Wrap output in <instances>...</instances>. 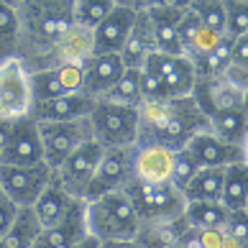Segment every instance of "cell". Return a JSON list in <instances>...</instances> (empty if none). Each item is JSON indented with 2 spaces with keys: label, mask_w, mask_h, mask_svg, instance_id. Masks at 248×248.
<instances>
[{
  "label": "cell",
  "mask_w": 248,
  "mask_h": 248,
  "mask_svg": "<svg viewBox=\"0 0 248 248\" xmlns=\"http://www.w3.org/2000/svg\"><path fill=\"white\" fill-rule=\"evenodd\" d=\"M139 141L156 143L169 151L187 146L192 136L207 131V115L195 97H154L139 103Z\"/></svg>",
  "instance_id": "cell-1"
},
{
  "label": "cell",
  "mask_w": 248,
  "mask_h": 248,
  "mask_svg": "<svg viewBox=\"0 0 248 248\" xmlns=\"http://www.w3.org/2000/svg\"><path fill=\"white\" fill-rule=\"evenodd\" d=\"M18 16V51L29 72L39 69L62 33L75 23V0H23Z\"/></svg>",
  "instance_id": "cell-2"
},
{
  "label": "cell",
  "mask_w": 248,
  "mask_h": 248,
  "mask_svg": "<svg viewBox=\"0 0 248 248\" xmlns=\"http://www.w3.org/2000/svg\"><path fill=\"white\" fill-rule=\"evenodd\" d=\"M87 231L100 243L108 241H136L141 220L125 189L105 192L95 200H85Z\"/></svg>",
  "instance_id": "cell-3"
},
{
  "label": "cell",
  "mask_w": 248,
  "mask_h": 248,
  "mask_svg": "<svg viewBox=\"0 0 248 248\" xmlns=\"http://www.w3.org/2000/svg\"><path fill=\"white\" fill-rule=\"evenodd\" d=\"M123 189L131 197L141 225L174 223V220L182 217L187 205L182 189H177L174 185H141V182L131 179Z\"/></svg>",
  "instance_id": "cell-4"
},
{
  "label": "cell",
  "mask_w": 248,
  "mask_h": 248,
  "mask_svg": "<svg viewBox=\"0 0 248 248\" xmlns=\"http://www.w3.org/2000/svg\"><path fill=\"white\" fill-rule=\"evenodd\" d=\"M93 139L113 149V146H136L139 141V110L128 105H115L110 100L97 97L95 108L90 113Z\"/></svg>",
  "instance_id": "cell-5"
},
{
  "label": "cell",
  "mask_w": 248,
  "mask_h": 248,
  "mask_svg": "<svg viewBox=\"0 0 248 248\" xmlns=\"http://www.w3.org/2000/svg\"><path fill=\"white\" fill-rule=\"evenodd\" d=\"M31 72L23 59L11 57L0 62V118L3 121H21L31 115Z\"/></svg>",
  "instance_id": "cell-6"
},
{
  "label": "cell",
  "mask_w": 248,
  "mask_h": 248,
  "mask_svg": "<svg viewBox=\"0 0 248 248\" xmlns=\"http://www.w3.org/2000/svg\"><path fill=\"white\" fill-rule=\"evenodd\" d=\"M36 125H39V136H41L44 161L51 169H57L77 146L93 139L90 118H77V121H44Z\"/></svg>",
  "instance_id": "cell-7"
},
{
  "label": "cell",
  "mask_w": 248,
  "mask_h": 248,
  "mask_svg": "<svg viewBox=\"0 0 248 248\" xmlns=\"http://www.w3.org/2000/svg\"><path fill=\"white\" fill-rule=\"evenodd\" d=\"M54 169L46 161L31 164V167H11L0 164V192L11 197L18 207H31L36 197L49 185Z\"/></svg>",
  "instance_id": "cell-8"
},
{
  "label": "cell",
  "mask_w": 248,
  "mask_h": 248,
  "mask_svg": "<svg viewBox=\"0 0 248 248\" xmlns=\"http://www.w3.org/2000/svg\"><path fill=\"white\" fill-rule=\"evenodd\" d=\"M103 149L105 146H100L95 139H90L82 146H77V149L54 169V177L59 179V185L75 200H85V192H87L90 182L95 177V169L100 164Z\"/></svg>",
  "instance_id": "cell-9"
},
{
  "label": "cell",
  "mask_w": 248,
  "mask_h": 248,
  "mask_svg": "<svg viewBox=\"0 0 248 248\" xmlns=\"http://www.w3.org/2000/svg\"><path fill=\"white\" fill-rule=\"evenodd\" d=\"M143 69H149L154 77L161 79L164 90H167V97H187L195 90V67L185 54H161L154 51L149 54Z\"/></svg>",
  "instance_id": "cell-10"
},
{
  "label": "cell",
  "mask_w": 248,
  "mask_h": 248,
  "mask_svg": "<svg viewBox=\"0 0 248 248\" xmlns=\"http://www.w3.org/2000/svg\"><path fill=\"white\" fill-rule=\"evenodd\" d=\"M131 161H133V146H113L103 149L100 164L95 169V177L85 192V200H95L105 192L123 189L131 182Z\"/></svg>",
  "instance_id": "cell-11"
},
{
  "label": "cell",
  "mask_w": 248,
  "mask_h": 248,
  "mask_svg": "<svg viewBox=\"0 0 248 248\" xmlns=\"http://www.w3.org/2000/svg\"><path fill=\"white\" fill-rule=\"evenodd\" d=\"M82 85H85L82 64H59V67L31 72L33 103L62 97V95H72V93H82Z\"/></svg>",
  "instance_id": "cell-12"
},
{
  "label": "cell",
  "mask_w": 248,
  "mask_h": 248,
  "mask_svg": "<svg viewBox=\"0 0 248 248\" xmlns=\"http://www.w3.org/2000/svg\"><path fill=\"white\" fill-rule=\"evenodd\" d=\"M44 161V149H41V136L39 125L31 115L13 121L11 136H8L5 151L0 156V164H11V167H31V164Z\"/></svg>",
  "instance_id": "cell-13"
},
{
  "label": "cell",
  "mask_w": 248,
  "mask_h": 248,
  "mask_svg": "<svg viewBox=\"0 0 248 248\" xmlns=\"http://www.w3.org/2000/svg\"><path fill=\"white\" fill-rule=\"evenodd\" d=\"M174 151L156 143H136L131 161V179L141 185H171Z\"/></svg>",
  "instance_id": "cell-14"
},
{
  "label": "cell",
  "mask_w": 248,
  "mask_h": 248,
  "mask_svg": "<svg viewBox=\"0 0 248 248\" xmlns=\"http://www.w3.org/2000/svg\"><path fill=\"white\" fill-rule=\"evenodd\" d=\"M93 54H95L93 29H87V26L75 21L62 33V39L54 44V49L46 54V59L39 64V69L59 67V64H85ZM39 69H33V72H39Z\"/></svg>",
  "instance_id": "cell-15"
},
{
  "label": "cell",
  "mask_w": 248,
  "mask_h": 248,
  "mask_svg": "<svg viewBox=\"0 0 248 248\" xmlns=\"http://www.w3.org/2000/svg\"><path fill=\"white\" fill-rule=\"evenodd\" d=\"M192 97H195V103L200 105L202 113L210 118L215 113H223V110L243 108L246 93L238 85H233L225 75H220V77H207V79L197 77Z\"/></svg>",
  "instance_id": "cell-16"
},
{
  "label": "cell",
  "mask_w": 248,
  "mask_h": 248,
  "mask_svg": "<svg viewBox=\"0 0 248 248\" xmlns=\"http://www.w3.org/2000/svg\"><path fill=\"white\" fill-rule=\"evenodd\" d=\"M95 108V97H90L87 93H72L51 100H41L33 103L31 118L36 123L44 121H77V118H90Z\"/></svg>",
  "instance_id": "cell-17"
},
{
  "label": "cell",
  "mask_w": 248,
  "mask_h": 248,
  "mask_svg": "<svg viewBox=\"0 0 248 248\" xmlns=\"http://www.w3.org/2000/svg\"><path fill=\"white\" fill-rule=\"evenodd\" d=\"M123 62L118 54H93L85 64H82V72H85V85H82V93H87L90 97H103L110 87L118 82V77L123 75Z\"/></svg>",
  "instance_id": "cell-18"
},
{
  "label": "cell",
  "mask_w": 248,
  "mask_h": 248,
  "mask_svg": "<svg viewBox=\"0 0 248 248\" xmlns=\"http://www.w3.org/2000/svg\"><path fill=\"white\" fill-rule=\"evenodd\" d=\"M179 36H182V54L192 62V59L205 57V54L213 51L217 44L223 41L225 33H220L215 29H210V26H205L187 8V11L182 13V21H179Z\"/></svg>",
  "instance_id": "cell-19"
},
{
  "label": "cell",
  "mask_w": 248,
  "mask_h": 248,
  "mask_svg": "<svg viewBox=\"0 0 248 248\" xmlns=\"http://www.w3.org/2000/svg\"><path fill=\"white\" fill-rule=\"evenodd\" d=\"M133 21H136V11H128V8H113V11H110L103 21L93 29L95 54H118L121 51Z\"/></svg>",
  "instance_id": "cell-20"
},
{
  "label": "cell",
  "mask_w": 248,
  "mask_h": 248,
  "mask_svg": "<svg viewBox=\"0 0 248 248\" xmlns=\"http://www.w3.org/2000/svg\"><path fill=\"white\" fill-rule=\"evenodd\" d=\"M151 26L154 49L161 54H182V36H179V21L185 11L177 8H143Z\"/></svg>",
  "instance_id": "cell-21"
},
{
  "label": "cell",
  "mask_w": 248,
  "mask_h": 248,
  "mask_svg": "<svg viewBox=\"0 0 248 248\" xmlns=\"http://www.w3.org/2000/svg\"><path fill=\"white\" fill-rule=\"evenodd\" d=\"M189 151L195 154V159L200 161V167H231L235 161H243V151L241 146H231L225 141H220L217 136L210 131H200L197 136L189 139Z\"/></svg>",
  "instance_id": "cell-22"
},
{
  "label": "cell",
  "mask_w": 248,
  "mask_h": 248,
  "mask_svg": "<svg viewBox=\"0 0 248 248\" xmlns=\"http://www.w3.org/2000/svg\"><path fill=\"white\" fill-rule=\"evenodd\" d=\"M154 51L156 49H154V36H151L149 18H146V11H139L131 31H128L123 46H121V51H118V57H121L123 67L141 69L146 64V59H149V54H154Z\"/></svg>",
  "instance_id": "cell-23"
},
{
  "label": "cell",
  "mask_w": 248,
  "mask_h": 248,
  "mask_svg": "<svg viewBox=\"0 0 248 248\" xmlns=\"http://www.w3.org/2000/svg\"><path fill=\"white\" fill-rule=\"evenodd\" d=\"M72 202H75V197H72L69 192L59 185V179L51 174L49 185L44 187V192L39 197H36L31 210H33L36 220L41 223V228H49V225L59 223V220L67 215V210L72 207Z\"/></svg>",
  "instance_id": "cell-24"
},
{
  "label": "cell",
  "mask_w": 248,
  "mask_h": 248,
  "mask_svg": "<svg viewBox=\"0 0 248 248\" xmlns=\"http://www.w3.org/2000/svg\"><path fill=\"white\" fill-rule=\"evenodd\" d=\"M246 128H248V115L243 108H233V110H223L207 118V131L217 136L220 141L231 143V146H241L246 139Z\"/></svg>",
  "instance_id": "cell-25"
},
{
  "label": "cell",
  "mask_w": 248,
  "mask_h": 248,
  "mask_svg": "<svg viewBox=\"0 0 248 248\" xmlns=\"http://www.w3.org/2000/svg\"><path fill=\"white\" fill-rule=\"evenodd\" d=\"M228 213L231 210H225L220 200H189L182 217L192 231H200V228H223Z\"/></svg>",
  "instance_id": "cell-26"
},
{
  "label": "cell",
  "mask_w": 248,
  "mask_h": 248,
  "mask_svg": "<svg viewBox=\"0 0 248 248\" xmlns=\"http://www.w3.org/2000/svg\"><path fill=\"white\" fill-rule=\"evenodd\" d=\"M220 202L225 210H246L248 205V167L243 161H235L223 171V195Z\"/></svg>",
  "instance_id": "cell-27"
},
{
  "label": "cell",
  "mask_w": 248,
  "mask_h": 248,
  "mask_svg": "<svg viewBox=\"0 0 248 248\" xmlns=\"http://www.w3.org/2000/svg\"><path fill=\"white\" fill-rule=\"evenodd\" d=\"M41 231L44 228H41L39 220H36L33 210L31 207H21L18 215H16V220H13V225H11V231L0 238V241H3V248H31Z\"/></svg>",
  "instance_id": "cell-28"
},
{
  "label": "cell",
  "mask_w": 248,
  "mask_h": 248,
  "mask_svg": "<svg viewBox=\"0 0 248 248\" xmlns=\"http://www.w3.org/2000/svg\"><path fill=\"white\" fill-rule=\"evenodd\" d=\"M223 171L220 167H202L195 177L189 179V185L182 189L185 200H220L223 195Z\"/></svg>",
  "instance_id": "cell-29"
},
{
  "label": "cell",
  "mask_w": 248,
  "mask_h": 248,
  "mask_svg": "<svg viewBox=\"0 0 248 248\" xmlns=\"http://www.w3.org/2000/svg\"><path fill=\"white\" fill-rule=\"evenodd\" d=\"M231 44L233 39L231 36H223V41L217 44V46L205 54V57H197L192 59V67H195V75L207 79V77H220L225 75L228 69H231Z\"/></svg>",
  "instance_id": "cell-30"
},
{
  "label": "cell",
  "mask_w": 248,
  "mask_h": 248,
  "mask_svg": "<svg viewBox=\"0 0 248 248\" xmlns=\"http://www.w3.org/2000/svg\"><path fill=\"white\" fill-rule=\"evenodd\" d=\"M139 72L141 69H123V75L118 77V82L103 95V100H110L115 105H128V108H139L141 103V87H139Z\"/></svg>",
  "instance_id": "cell-31"
},
{
  "label": "cell",
  "mask_w": 248,
  "mask_h": 248,
  "mask_svg": "<svg viewBox=\"0 0 248 248\" xmlns=\"http://www.w3.org/2000/svg\"><path fill=\"white\" fill-rule=\"evenodd\" d=\"M18 51V16L16 8L0 0V59H11Z\"/></svg>",
  "instance_id": "cell-32"
},
{
  "label": "cell",
  "mask_w": 248,
  "mask_h": 248,
  "mask_svg": "<svg viewBox=\"0 0 248 248\" xmlns=\"http://www.w3.org/2000/svg\"><path fill=\"white\" fill-rule=\"evenodd\" d=\"M200 161L195 159V154L189 151V146H182V149L174 151V171H171V185L177 189H185L189 185V179L200 171Z\"/></svg>",
  "instance_id": "cell-33"
},
{
  "label": "cell",
  "mask_w": 248,
  "mask_h": 248,
  "mask_svg": "<svg viewBox=\"0 0 248 248\" xmlns=\"http://www.w3.org/2000/svg\"><path fill=\"white\" fill-rule=\"evenodd\" d=\"M113 8V0H75V21L87 29H95Z\"/></svg>",
  "instance_id": "cell-34"
},
{
  "label": "cell",
  "mask_w": 248,
  "mask_h": 248,
  "mask_svg": "<svg viewBox=\"0 0 248 248\" xmlns=\"http://www.w3.org/2000/svg\"><path fill=\"white\" fill-rule=\"evenodd\" d=\"M189 11L205 26L225 33V5H223V0H192Z\"/></svg>",
  "instance_id": "cell-35"
},
{
  "label": "cell",
  "mask_w": 248,
  "mask_h": 248,
  "mask_svg": "<svg viewBox=\"0 0 248 248\" xmlns=\"http://www.w3.org/2000/svg\"><path fill=\"white\" fill-rule=\"evenodd\" d=\"M225 5V36L238 39L248 33V3L241 0H223Z\"/></svg>",
  "instance_id": "cell-36"
},
{
  "label": "cell",
  "mask_w": 248,
  "mask_h": 248,
  "mask_svg": "<svg viewBox=\"0 0 248 248\" xmlns=\"http://www.w3.org/2000/svg\"><path fill=\"white\" fill-rule=\"evenodd\" d=\"M223 233L235 248H248V213L246 210H231L223 223Z\"/></svg>",
  "instance_id": "cell-37"
},
{
  "label": "cell",
  "mask_w": 248,
  "mask_h": 248,
  "mask_svg": "<svg viewBox=\"0 0 248 248\" xmlns=\"http://www.w3.org/2000/svg\"><path fill=\"white\" fill-rule=\"evenodd\" d=\"M189 241L200 248H225V233L223 228H200V231H192Z\"/></svg>",
  "instance_id": "cell-38"
},
{
  "label": "cell",
  "mask_w": 248,
  "mask_h": 248,
  "mask_svg": "<svg viewBox=\"0 0 248 248\" xmlns=\"http://www.w3.org/2000/svg\"><path fill=\"white\" fill-rule=\"evenodd\" d=\"M139 87H141V97L143 100H154V97H167V90H164L161 85V79L159 77H154L149 69H143L139 72Z\"/></svg>",
  "instance_id": "cell-39"
},
{
  "label": "cell",
  "mask_w": 248,
  "mask_h": 248,
  "mask_svg": "<svg viewBox=\"0 0 248 248\" xmlns=\"http://www.w3.org/2000/svg\"><path fill=\"white\" fill-rule=\"evenodd\" d=\"M18 210H21V207H18L11 197H5L3 192H0V238L11 231L13 220H16V215H18Z\"/></svg>",
  "instance_id": "cell-40"
},
{
  "label": "cell",
  "mask_w": 248,
  "mask_h": 248,
  "mask_svg": "<svg viewBox=\"0 0 248 248\" xmlns=\"http://www.w3.org/2000/svg\"><path fill=\"white\" fill-rule=\"evenodd\" d=\"M231 67L248 69V33L233 39V44H231Z\"/></svg>",
  "instance_id": "cell-41"
},
{
  "label": "cell",
  "mask_w": 248,
  "mask_h": 248,
  "mask_svg": "<svg viewBox=\"0 0 248 248\" xmlns=\"http://www.w3.org/2000/svg\"><path fill=\"white\" fill-rule=\"evenodd\" d=\"M192 0H146V8H177V11H187Z\"/></svg>",
  "instance_id": "cell-42"
},
{
  "label": "cell",
  "mask_w": 248,
  "mask_h": 248,
  "mask_svg": "<svg viewBox=\"0 0 248 248\" xmlns=\"http://www.w3.org/2000/svg\"><path fill=\"white\" fill-rule=\"evenodd\" d=\"M115 3V8H128V11H143L146 8V0H113Z\"/></svg>",
  "instance_id": "cell-43"
},
{
  "label": "cell",
  "mask_w": 248,
  "mask_h": 248,
  "mask_svg": "<svg viewBox=\"0 0 248 248\" xmlns=\"http://www.w3.org/2000/svg\"><path fill=\"white\" fill-rule=\"evenodd\" d=\"M97 248H143L139 241H108V243H97Z\"/></svg>",
  "instance_id": "cell-44"
},
{
  "label": "cell",
  "mask_w": 248,
  "mask_h": 248,
  "mask_svg": "<svg viewBox=\"0 0 248 248\" xmlns=\"http://www.w3.org/2000/svg\"><path fill=\"white\" fill-rule=\"evenodd\" d=\"M11 121H3L0 118V156H3V151H5V143H8V136H11Z\"/></svg>",
  "instance_id": "cell-45"
},
{
  "label": "cell",
  "mask_w": 248,
  "mask_h": 248,
  "mask_svg": "<svg viewBox=\"0 0 248 248\" xmlns=\"http://www.w3.org/2000/svg\"><path fill=\"white\" fill-rule=\"evenodd\" d=\"M97 243H100V241H95L93 235H87L85 241H82V243H77L75 248H97Z\"/></svg>",
  "instance_id": "cell-46"
},
{
  "label": "cell",
  "mask_w": 248,
  "mask_h": 248,
  "mask_svg": "<svg viewBox=\"0 0 248 248\" xmlns=\"http://www.w3.org/2000/svg\"><path fill=\"white\" fill-rule=\"evenodd\" d=\"M241 151H243V164L248 167V128H246V139H243V143H241Z\"/></svg>",
  "instance_id": "cell-47"
},
{
  "label": "cell",
  "mask_w": 248,
  "mask_h": 248,
  "mask_svg": "<svg viewBox=\"0 0 248 248\" xmlns=\"http://www.w3.org/2000/svg\"><path fill=\"white\" fill-rule=\"evenodd\" d=\"M3 3H8V5H13V8H18V5L23 3V0H3Z\"/></svg>",
  "instance_id": "cell-48"
},
{
  "label": "cell",
  "mask_w": 248,
  "mask_h": 248,
  "mask_svg": "<svg viewBox=\"0 0 248 248\" xmlns=\"http://www.w3.org/2000/svg\"><path fill=\"white\" fill-rule=\"evenodd\" d=\"M243 110H246V115H248V90H246V97H243Z\"/></svg>",
  "instance_id": "cell-49"
},
{
  "label": "cell",
  "mask_w": 248,
  "mask_h": 248,
  "mask_svg": "<svg viewBox=\"0 0 248 248\" xmlns=\"http://www.w3.org/2000/svg\"><path fill=\"white\" fill-rule=\"evenodd\" d=\"M182 248H200V246H195V243L189 241V243H185V246H182Z\"/></svg>",
  "instance_id": "cell-50"
},
{
  "label": "cell",
  "mask_w": 248,
  "mask_h": 248,
  "mask_svg": "<svg viewBox=\"0 0 248 248\" xmlns=\"http://www.w3.org/2000/svg\"><path fill=\"white\" fill-rule=\"evenodd\" d=\"M0 248H3V241H0Z\"/></svg>",
  "instance_id": "cell-51"
},
{
  "label": "cell",
  "mask_w": 248,
  "mask_h": 248,
  "mask_svg": "<svg viewBox=\"0 0 248 248\" xmlns=\"http://www.w3.org/2000/svg\"><path fill=\"white\" fill-rule=\"evenodd\" d=\"M241 3H248V0H241Z\"/></svg>",
  "instance_id": "cell-52"
},
{
  "label": "cell",
  "mask_w": 248,
  "mask_h": 248,
  "mask_svg": "<svg viewBox=\"0 0 248 248\" xmlns=\"http://www.w3.org/2000/svg\"><path fill=\"white\" fill-rule=\"evenodd\" d=\"M246 213H248V205H246Z\"/></svg>",
  "instance_id": "cell-53"
},
{
  "label": "cell",
  "mask_w": 248,
  "mask_h": 248,
  "mask_svg": "<svg viewBox=\"0 0 248 248\" xmlns=\"http://www.w3.org/2000/svg\"><path fill=\"white\" fill-rule=\"evenodd\" d=\"M0 62H3V59H0Z\"/></svg>",
  "instance_id": "cell-54"
}]
</instances>
